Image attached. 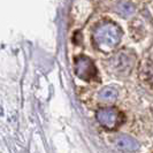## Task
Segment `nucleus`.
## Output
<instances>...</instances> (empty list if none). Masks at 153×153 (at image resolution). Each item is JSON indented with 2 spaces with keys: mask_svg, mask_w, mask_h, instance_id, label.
Here are the masks:
<instances>
[{
  "mask_svg": "<svg viewBox=\"0 0 153 153\" xmlns=\"http://www.w3.org/2000/svg\"><path fill=\"white\" fill-rule=\"evenodd\" d=\"M122 36L121 29L112 22H104L99 24L93 31V42L102 52L114 50L120 43Z\"/></svg>",
  "mask_w": 153,
  "mask_h": 153,
  "instance_id": "1",
  "label": "nucleus"
},
{
  "mask_svg": "<svg viewBox=\"0 0 153 153\" xmlns=\"http://www.w3.org/2000/svg\"><path fill=\"white\" fill-rule=\"evenodd\" d=\"M136 61V56L129 50H123L112 58L109 61V67L115 75L127 76L130 74Z\"/></svg>",
  "mask_w": 153,
  "mask_h": 153,
  "instance_id": "2",
  "label": "nucleus"
},
{
  "mask_svg": "<svg viewBox=\"0 0 153 153\" xmlns=\"http://www.w3.org/2000/svg\"><path fill=\"white\" fill-rule=\"evenodd\" d=\"M98 122L106 129H115L123 122V115L120 111L113 107L101 108L97 112Z\"/></svg>",
  "mask_w": 153,
  "mask_h": 153,
  "instance_id": "3",
  "label": "nucleus"
},
{
  "mask_svg": "<svg viewBox=\"0 0 153 153\" xmlns=\"http://www.w3.org/2000/svg\"><path fill=\"white\" fill-rule=\"evenodd\" d=\"M75 71L77 76L84 81H90L97 75V69L93 62L86 56H79L75 60Z\"/></svg>",
  "mask_w": 153,
  "mask_h": 153,
  "instance_id": "4",
  "label": "nucleus"
},
{
  "mask_svg": "<svg viewBox=\"0 0 153 153\" xmlns=\"http://www.w3.org/2000/svg\"><path fill=\"white\" fill-rule=\"evenodd\" d=\"M115 145L119 150L124 152H135L139 149L137 140L128 135H119L115 138Z\"/></svg>",
  "mask_w": 153,
  "mask_h": 153,
  "instance_id": "5",
  "label": "nucleus"
},
{
  "mask_svg": "<svg viewBox=\"0 0 153 153\" xmlns=\"http://www.w3.org/2000/svg\"><path fill=\"white\" fill-rule=\"evenodd\" d=\"M115 12L117 14H120L122 17H129V16H131L134 14L135 7H134V5L131 2L127 1V0H122V1H119L116 4Z\"/></svg>",
  "mask_w": 153,
  "mask_h": 153,
  "instance_id": "6",
  "label": "nucleus"
},
{
  "mask_svg": "<svg viewBox=\"0 0 153 153\" xmlns=\"http://www.w3.org/2000/svg\"><path fill=\"white\" fill-rule=\"evenodd\" d=\"M98 96L102 101H114L117 98V90L113 86H106L99 92Z\"/></svg>",
  "mask_w": 153,
  "mask_h": 153,
  "instance_id": "7",
  "label": "nucleus"
}]
</instances>
